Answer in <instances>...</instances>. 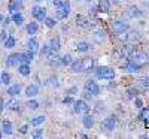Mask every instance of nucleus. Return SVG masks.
<instances>
[{"label":"nucleus","instance_id":"obj_1","mask_svg":"<svg viewBox=\"0 0 149 139\" xmlns=\"http://www.w3.org/2000/svg\"><path fill=\"white\" fill-rule=\"evenodd\" d=\"M95 75H97V78L107 79V81L115 78V72H113V69H109V67H106V66H100V67H97Z\"/></svg>","mask_w":149,"mask_h":139},{"label":"nucleus","instance_id":"obj_2","mask_svg":"<svg viewBox=\"0 0 149 139\" xmlns=\"http://www.w3.org/2000/svg\"><path fill=\"white\" fill-rule=\"evenodd\" d=\"M70 14V2L69 0H61V5L57 8V18L63 20Z\"/></svg>","mask_w":149,"mask_h":139},{"label":"nucleus","instance_id":"obj_3","mask_svg":"<svg viewBox=\"0 0 149 139\" xmlns=\"http://www.w3.org/2000/svg\"><path fill=\"white\" fill-rule=\"evenodd\" d=\"M134 51H136V48H134L133 45H122L121 49H118L115 54L118 55L116 58H130Z\"/></svg>","mask_w":149,"mask_h":139},{"label":"nucleus","instance_id":"obj_4","mask_svg":"<svg viewBox=\"0 0 149 139\" xmlns=\"http://www.w3.org/2000/svg\"><path fill=\"white\" fill-rule=\"evenodd\" d=\"M73 106H74V112L76 114H82V115H85V114L90 112V106L88 103L85 102V100H76V102H73Z\"/></svg>","mask_w":149,"mask_h":139},{"label":"nucleus","instance_id":"obj_5","mask_svg":"<svg viewBox=\"0 0 149 139\" xmlns=\"http://www.w3.org/2000/svg\"><path fill=\"white\" fill-rule=\"evenodd\" d=\"M131 61L133 63H136V65H145V63L148 61V54L146 53H143V51H134L133 54H131Z\"/></svg>","mask_w":149,"mask_h":139},{"label":"nucleus","instance_id":"obj_6","mask_svg":"<svg viewBox=\"0 0 149 139\" xmlns=\"http://www.w3.org/2000/svg\"><path fill=\"white\" fill-rule=\"evenodd\" d=\"M31 17L37 21H43L46 17V9L43 6H34L31 9Z\"/></svg>","mask_w":149,"mask_h":139},{"label":"nucleus","instance_id":"obj_7","mask_svg":"<svg viewBox=\"0 0 149 139\" xmlns=\"http://www.w3.org/2000/svg\"><path fill=\"white\" fill-rule=\"evenodd\" d=\"M115 126H116V118L115 117H106L103 120V123H102V127L106 132H112L115 129Z\"/></svg>","mask_w":149,"mask_h":139},{"label":"nucleus","instance_id":"obj_8","mask_svg":"<svg viewBox=\"0 0 149 139\" xmlns=\"http://www.w3.org/2000/svg\"><path fill=\"white\" fill-rule=\"evenodd\" d=\"M85 90L88 93H91L93 96H97L98 93H100V87L95 84V81H86L85 82Z\"/></svg>","mask_w":149,"mask_h":139},{"label":"nucleus","instance_id":"obj_9","mask_svg":"<svg viewBox=\"0 0 149 139\" xmlns=\"http://www.w3.org/2000/svg\"><path fill=\"white\" fill-rule=\"evenodd\" d=\"M94 65H95V61L93 57H85L82 58V72H90L94 69Z\"/></svg>","mask_w":149,"mask_h":139},{"label":"nucleus","instance_id":"obj_10","mask_svg":"<svg viewBox=\"0 0 149 139\" xmlns=\"http://www.w3.org/2000/svg\"><path fill=\"white\" fill-rule=\"evenodd\" d=\"M21 54H10L9 57H6V66L9 67H15L21 63Z\"/></svg>","mask_w":149,"mask_h":139},{"label":"nucleus","instance_id":"obj_11","mask_svg":"<svg viewBox=\"0 0 149 139\" xmlns=\"http://www.w3.org/2000/svg\"><path fill=\"white\" fill-rule=\"evenodd\" d=\"M112 29H113V32H115V33L127 32V30H128V24H127L125 21H121V20H118V21H115L113 24H112Z\"/></svg>","mask_w":149,"mask_h":139},{"label":"nucleus","instance_id":"obj_12","mask_svg":"<svg viewBox=\"0 0 149 139\" xmlns=\"http://www.w3.org/2000/svg\"><path fill=\"white\" fill-rule=\"evenodd\" d=\"M76 24H78L79 27L88 29V27H91V20L86 17V15H78L76 17Z\"/></svg>","mask_w":149,"mask_h":139},{"label":"nucleus","instance_id":"obj_13","mask_svg":"<svg viewBox=\"0 0 149 139\" xmlns=\"http://www.w3.org/2000/svg\"><path fill=\"white\" fill-rule=\"evenodd\" d=\"M122 69H124V72H127V73H136V72H139L142 69V66L140 65H136V63H133V61H130Z\"/></svg>","mask_w":149,"mask_h":139},{"label":"nucleus","instance_id":"obj_14","mask_svg":"<svg viewBox=\"0 0 149 139\" xmlns=\"http://www.w3.org/2000/svg\"><path fill=\"white\" fill-rule=\"evenodd\" d=\"M48 46H49V49H51V53H52V54H55V53L58 51V49H60V39H58V36L51 37V41H49Z\"/></svg>","mask_w":149,"mask_h":139},{"label":"nucleus","instance_id":"obj_15","mask_svg":"<svg viewBox=\"0 0 149 139\" xmlns=\"http://www.w3.org/2000/svg\"><path fill=\"white\" fill-rule=\"evenodd\" d=\"M8 9H9L10 14H14V12H18V11L21 9V0H9Z\"/></svg>","mask_w":149,"mask_h":139},{"label":"nucleus","instance_id":"obj_16","mask_svg":"<svg viewBox=\"0 0 149 139\" xmlns=\"http://www.w3.org/2000/svg\"><path fill=\"white\" fill-rule=\"evenodd\" d=\"M37 93H39V87H37V85H34V84L29 85V87L26 88V91H24V94H26L27 97H34Z\"/></svg>","mask_w":149,"mask_h":139},{"label":"nucleus","instance_id":"obj_17","mask_svg":"<svg viewBox=\"0 0 149 139\" xmlns=\"http://www.w3.org/2000/svg\"><path fill=\"white\" fill-rule=\"evenodd\" d=\"M10 21H14L15 26H22L24 24V17H22V14H19V11H18V12H14V14H12Z\"/></svg>","mask_w":149,"mask_h":139},{"label":"nucleus","instance_id":"obj_18","mask_svg":"<svg viewBox=\"0 0 149 139\" xmlns=\"http://www.w3.org/2000/svg\"><path fill=\"white\" fill-rule=\"evenodd\" d=\"M18 72L22 75V77H27V75H30V72H31L30 65H27V63H19V65H18Z\"/></svg>","mask_w":149,"mask_h":139},{"label":"nucleus","instance_id":"obj_19","mask_svg":"<svg viewBox=\"0 0 149 139\" xmlns=\"http://www.w3.org/2000/svg\"><path fill=\"white\" fill-rule=\"evenodd\" d=\"M21 63H27V65H30V63L33 61V58H34V53H31V51H27V53H24V54H21Z\"/></svg>","mask_w":149,"mask_h":139},{"label":"nucleus","instance_id":"obj_20","mask_svg":"<svg viewBox=\"0 0 149 139\" xmlns=\"http://www.w3.org/2000/svg\"><path fill=\"white\" fill-rule=\"evenodd\" d=\"M127 12H128V15L133 17V18H137V17H142V15H143V12H142L137 6H130Z\"/></svg>","mask_w":149,"mask_h":139},{"label":"nucleus","instance_id":"obj_21","mask_svg":"<svg viewBox=\"0 0 149 139\" xmlns=\"http://www.w3.org/2000/svg\"><path fill=\"white\" fill-rule=\"evenodd\" d=\"M82 123H84V127H85V129H91L93 126H94V118H93L91 115H88V114H85Z\"/></svg>","mask_w":149,"mask_h":139},{"label":"nucleus","instance_id":"obj_22","mask_svg":"<svg viewBox=\"0 0 149 139\" xmlns=\"http://www.w3.org/2000/svg\"><path fill=\"white\" fill-rule=\"evenodd\" d=\"M0 130H2V133H5V135H10L12 133V123L5 120L2 123V129H0Z\"/></svg>","mask_w":149,"mask_h":139},{"label":"nucleus","instance_id":"obj_23","mask_svg":"<svg viewBox=\"0 0 149 139\" xmlns=\"http://www.w3.org/2000/svg\"><path fill=\"white\" fill-rule=\"evenodd\" d=\"M109 9H110V2L109 0H98V11L109 12Z\"/></svg>","mask_w":149,"mask_h":139},{"label":"nucleus","instance_id":"obj_24","mask_svg":"<svg viewBox=\"0 0 149 139\" xmlns=\"http://www.w3.org/2000/svg\"><path fill=\"white\" fill-rule=\"evenodd\" d=\"M19 93H21V87H19V84L10 85V87L8 88V94H9V96H18Z\"/></svg>","mask_w":149,"mask_h":139},{"label":"nucleus","instance_id":"obj_25","mask_svg":"<svg viewBox=\"0 0 149 139\" xmlns=\"http://www.w3.org/2000/svg\"><path fill=\"white\" fill-rule=\"evenodd\" d=\"M5 42V48H8V49H10V48H14L15 45H17V39L14 36H8L6 39L3 41Z\"/></svg>","mask_w":149,"mask_h":139},{"label":"nucleus","instance_id":"obj_26","mask_svg":"<svg viewBox=\"0 0 149 139\" xmlns=\"http://www.w3.org/2000/svg\"><path fill=\"white\" fill-rule=\"evenodd\" d=\"M27 48L31 53H37V49H39V42H37L36 39H30L29 44H27Z\"/></svg>","mask_w":149,"mask_h":139},{"label":"nucleus","instance_id":"obj_27","mask_svg":"<svg viewBox=\"0 0 149 139\" xmlns=\"http://www.w3.org/2000/svg\"><path fill=\"white\" fill-rule=\"evenodd\" d=\"M37 30H39V26H37V22L31 21V22L27 24V33H29V34H36Z\"/></svg>","mask_w":149,"mask_h":139},{"label":"nucleus","instance_id":"obj_28","mask_svg":"<svg viewBox=\"0 0 149 139\" xmlns=\"http://www.w3.org/2000/svg\"><path fill=\"white\" fill-rule=\"evenodd\" d=\"M6 106H8V109H10V111H18L19 109V102L17 99H10L9 102L6 103Z\"/></svg>","mask_w":149,"mask_h":139},{"label":"nucleus","instance_id":"obj_29","mask_svg":"<svg viewBox=\"0 0 149 139\" xmlns=\"http://www.w3.org/2000/svg\"><path fill=\"white\" fill-rule=\"evenodd\" d=\"M72 70L74 73H78V72H82V58L81 60H76V61H72Z\"/></svg>","mask_w":149,"mask_h":139},{"label":"nucleus","instance_id":"obj_30","mask_svg":"<svg viewBox=\"0 0 149 139\" xmlns=\"http://www.w3.org/2000/svg\"><path fill=\"white\" fill-rule=\"evenodd\" d=\"M76 49L79 53H86L90 49V44L88 42H85V41H82V42H78V45H76Z\"/></svg>","mask_w":149,"mask_h":139},{"label":"nucleus","instance_id":"obj_31","mask_svg":"<svg viewBox=\"0 0 149 139\" xmlns=\"http://www.w3.org/2000/svg\"><path fill=\"white\" fill-rule=\"evenodd\" d=\"M0 82L5 84V85H9L10 84V73L9 72H2V75H0Z\"/></svg>","mask_w":149,"mask_h":139},{"label":"nucleus","instance_id":"obj_32","mask_svg":"<svg viewBox=\"0 0 149 139\" xmlns=\"http://www.w3.org/2000/svg\"><path fill=\"white\" fill-rule=\"evenodd\" d=\"M94 41H95L97 44H102V42L104 41V33H103V30H97V32L94 33Z\"/></svg>","mask_w":149,"mask_h":139},{"label":"nucleus","instance_id":"obj_33","mask_svg":"<svg viewBox=\"0 0 149 139\" xmlns=\"http://www.w3.org/2000/svg\"><path fill=\"white\" fill-rule=\"evenodd\" d=\"M139 118H140V120H143L146 124H149V108H145V109H142V112H140Z\"/></svg>","mask_w":149,"mask_h":139},{"label":"nucleus","instance_id":"obj_34","mask_svg":"<svg viewBox=\"0 0 149 139\" xmlns=\"http://www.w3.org/2000/svg\"><path fill=\"white\" fill-rule=\"evenodd\" d=\"M137 39H139V33L137 32H134V30L127 32V42H133V41H137Z\"/></svg>","mask_w":149,"mask_h":139},{"label":"nucleus","instance_id":"obj_35","mask_svg":"<svg viewBox=\"0 0 149 139\" xmlns=\"http://www.w3.org/2000/svg\"><path fill=\"white\" fill-rule=\"evenodd\" d=\"M45 120H46V117H45V115H39V117H34V118L31 120V126H40L42 123H45Z\"/></svg>","mask_w":149,"mask_h":139},{"label":"nucleus","instance_id":"obj_36","mask_svg":"<svg viewBox=\"0 0 149 139\" xmlns=\"http://www.w3.org/2000/svg\"><path fill=\"white\" fill-rule=\"evenodd\" d=\"M60 60H61V65L63 66H69V65H72V61H73V58L70 55H63V57H60Z\"/></svg>","mask_w":149,"mask_h":139},{"label":"nucleus","instance_id":"obj_37","mask_svg":"<svg viewBox=\"0 0 149 139\" xmlns=\"http://www.w3.org/2000/svg\"><path fill=\"white\" fill-rule=\"evenodd\" d=\"M137 96H139V90H137V88H130V90L127 91V97L128 99H136Z\"/></svg>","mask_w":149,"mask_h":139},{"label":"nucleus","instance_id":"obj_38","mask_svg":"<svg viewBox=\"0 0 149 139\" xmlns=\"http://www.w3.org/2000/svg\"><path fill=\"white\" fill-rule=\"evenodd\" d=\"M45 24H46V27H49V29H52L55 24H57V21L54 20V18H51V17H45Z\"/></svg>","mask_w":149,"mask_h":139},{"label":"nucleus","instance_id":"obj_39","mask_svg":"<svg viewBox=\"0 0 149 139\" xmlns=\"http://www.w3.org/2000/svg\"><path fill=\"white\" fill-rule=\"evenodd\" d=\"M49 65H51V66H61V60H60V57H55V55H54V58H52V57H49Z\"/></svg>","mask_w":149,"mask_h":139},{"label":"nucleus","instance_id":"obj_40","mask_svg":"<svg viewBox=\"0 0 149 139\" xmlns=\"http://www.w3.org/2000/svg\"><path fill=\"white\" fill-rule=\"evenodd\" d=\"M139 84H140V87H143V88H146V90H149V77L142 78V79L139 81Z\"/></svg>","mask_w":149,"mask_h":139},{"label":"nucleus","instance_id":"obj_41","mask_svg":"<svg viewBox=\"0 0 149 139\" xmlns=\"http://www.w3.org/2000/svg\"><path fill=\"white\" fill-rule=\"evenodd\" d=\"M27 108L29 109H37V108H39V102H37V100H29V102H27Z\"/></svg>","mask_w":149,"mask_h":139},{"label":"nucleus","instance_id":"obj_42","mask_svg":"<svg viewBox=\"0 0 149 139\" xmlns=\"http://www.w3.org/2000/svg\"><path fill=\"white\" fill-rule=\"evenodd\" d=\"M128 32V30H127ZM127 32H121V33H116V37L122 42H127Z\"/></svg>","mask_w":149,"mask_h":139},{"label":"nucleus","instance_id":"obj_43","mask_svg":"<svg viewBox=\"0 0 149 139\" xmlns=\"http://www.w3.org/2000/svg\"><path fill=\"white\" fill-rule=\"evenodd\" d=\"M73 102H74V100H73V97H72L70 94L63 99V103H64V105H70V103H73Z\"/></svg>","mask_w":149,"mask_h":139},{"label":"nucleus","instance_id":"obj_44","mask_svg":"<svg viewBox=\"0 0 149 139\" xmlns=\"http://www.w3.org/2000/svg\"><path fill=\"white\" fill-rule=\"evenodd\" d=\"M104 109V103L103 102H97L95 103V112H102Z\"/></svg>","mask_w":149,"mask_h":139},{"label":"nucleus","instance_id":"obj_45","mask_svg":"<svg viewBox=\"0 0 149 139\" xmlns=\"http://www.w3.org/2000/svg\"><path fill=\"white\" fill-rule=\"evenodd\" d=\"M49 81H51L49 84H51L52 87H55V88L60 85V84H58V79H57V77H51V78H49Z\"/></svg>","mask_w":149,"mask_h":139},{"label":"nucleus","instance_id":"obj_46","mask_svg":"<svg viewBox=\"0 0 149 139\" xmlns=\"http://www.w3.org/2000/svg\"><path fill=\"white\" fill-rule=\"evenodd\" d=\"M29 132V124H22L21 127H19V133H22V135H26Z\"/></svg>","mask_w":149,"mask_h":139},{"label":"nucleus","instance_id":"obj_47","mask_svg":"<svg viewBox=\"0 0 149 139\" xmlns=\"http://www.w3.org/2000/svg\"><path fill=\"white\" fill-rule=\"evenodd\" d=\"M136 108H139V109H142L143 108V102H142V99L137 96L136 97Z\"/></svg>","mask_w":149,"mask_h":139},{"label":"nucleus","instance_id":"obj_48","mask_svg":"<svg viewBox=\"0 0 149 139\" xmlns=\"http://www.w3.org/2000/svg\"><path fill=\"white\" fill-rule=\"evenodd\" d=\"M42 135H43V130H42V129H37V130L33 133V138H40Z\"/></svg>","mask_w":149,"mask_h":139},{"label":"nucleus","instance_id":"obj_49","mask_svg":"<svg viewBox=\"0 0 149 139\" xmlns=\"http://www.w3.org/2000/svg\"><path fill=\"white\" fill-rule=\"evenodd\" d=\"M74 93H78V87H72V88H69L67 90V94H74Z\"/></svg>","mask_w":149,"mask_h":139},{"label":"nucleus","instance_id":"obj_50","mask_svg":"<svg viewBox=\"0 0 149 139\" xmlns=\"http://www.w3.org/2000/svg\"><path fill=\"white\" fill-rule=\"evenodd\" d=\"M3 109H5V100L0 99V112H3Z\"/></svg>","mask_w":149,"mask_h":139},{"label":"nucleus","instance_id":"obj_51","mask_svg":"<svg viewBox=\"0 0 149 139\" xmlns=\"http://www.w3.org/2000/svg\"><path fill=\"white\" fill-rule=\"evenodd\" d=\"M51 3L55 5V8H58V6L61 5V0H51Z\"/></svg>","mask_w":149,"mask_h":139},{"label":"nucleus","instance_id":"obj_52","mask_svg":"<svg viewBox=\"0 0 149 139\" xmlns=\"http://www.w3.org/2000/svg\"><path fill=\"white\" fill-rule=\"evenodd\" d=\"M6 37H8V34H6V32H0V39H2V41H5V39H6Z\"/></svg>","mask_w":149,"mask_h":139},{"label":"nucleus","instance_id":"obj_53","mask_svg":"<svg viewBox=\"0 0 149 139\" xmlns=\"http://www.w3.org/2000/svg\"><path fill=\"white\" fill-rule=\"evenodd\" d=\"M9 22H10V18H9V17H5V21H3V24H5V26H8Z\"/></svg>","mask_w":149,"mask_h":139},{"label":"nucleus","instance_id":"obj_54","mask_svg":"<svg viewBox=\"0 0 149 139\" xmlns=\"http://www.w3.org/2000/svg\"><path fill=\"white\" fill-rule=\"evenodd\" d=\"M3 21H5V15H2V14H0V22L3 24Z\"/></svg>","mask_w":149,"mask_h":139},{"label":"nucleus","instance_id":"obj_55","mask_svg":"<svg viewBox=\"0 0 149 139\" xmlns=\"http://www.w3.org/2000/svg\"><path fill=\"white\" fill-rule=\"evenodd\" d=\"M36 2H42V0H36Z\"/></svg>","mask_w":149,"mask_h":139},{"label":"nucleus","instance_id":"obj_56","mask_svg":"<svg viewBox=\"0 0 149 139\" xmlns=\"http://www.w3.org/2000/svg\"><path fill=\"white\" fill-rule=\"evenodd\" d=\"M148 5H149V0H148Z\"/></svg>","mask_w":149,"mask_h":139}]
</instances>
